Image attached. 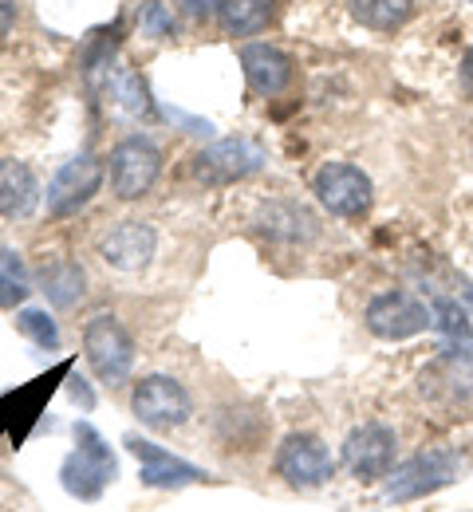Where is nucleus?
Returning <instances> with one entry per match:
<instances>
[{
	"label": "nucleus",
	"instance_id": "nucleus-27",
	"mask_svg": "<svg viewBox=\"0 0 473 512\" xmlns=\"http://www.w3.org/2000/svg\"><path fill=\"white\" fill-rule=\"evenodd\" d=\"M12 24H16V0H0V40L12 32Z\"/></svg>",
	"mask_w": 473,
	"mask_h": 512
},
{
	"label": "nucleus",
	"instance_id": "nucleus-4",
	"mask_svg": "<svg viewBox=\"0 0 473 512\" xmlns=\"http://www.w3.org/2000/svg\"><path fill=\"white\" fill-rule=\"evenodd\" d=\"M83 355L99 375V383H127L135 367V339L115 316H95L83 327Z\"/></svg>",
	"mask_w": 473,
	"mask_h": 512
},
{
	"label": "nucleus",
	"instance_id": "nucleus-21",
	"mask_svg": "<svg viewBox=\"0 0 473 512\" xmlns=\"http://www.w3.org/2000/svg\"><path fill=\"white\" fill-rule=\"evenodd\" d=\"M414 12V0H351V16L371 32H395Z\"/></svg>",
	"mask_w": 473,
	"mask_h": 512
},
{
	"label": "nucleus",
	"instance_id": "nucleus-30",
	"mask_svg": "<svg viewBox=\"0 0 473 512\" xmlns=\"http://www.w3.org/2000/svg\"><path fill=\"white\" fill-rule=\"evenodd\" d=\"M462 300H466V308H473V284H466V288H462Z\"/></svg>",
	"mask_w": 473,
	"mask_h": 512
},
{
	"label": "nucleus",
	"instance_id": "nucleus-13",
	"mask_svg": "<svg viewBox=\"0 0 473 512\" xmlns=\"http://www.w3.org/2000/svg\"><path fill=\"white\" fill-rule=\"evenodd\" d=\"M127 449L138 457V465H142V485L146 489H186V485H198V481H209V473H205L202 465H194V461H186V457H174L170 449L154 446V442H146V438H138L131 434L127 438Z\"/></svg>",
	"mask_w": 473,
	"mask_h": 512
},
{
	"label": "nucleus",
	"instance_id": "nucleus-16",
	"mask_svg": "<svg viewBox=\"0 0 473 512\" xmlns=\"http://www.w3.org/2000/svg\"><path fill=\"white\" fill-rule=\"evenodd\" d=\"M36 201H40V182H36L32 166H24L16 158H0V217L24 221V217H32Z\"/></svg>",
	"mask_w": 473,
	"mask_h": 512
},
{
	"label": "nucleus",
	"instance_id": "nucleus-14",
	"mask_svg": "<svg viewBox=\"0 0 473 512\" xmlns=\"http://www.w3.org/2000/svg\"><path fill=\"white\" fill-rule=\"evenodd\" d=\"M154 245H158V237H154V229L146 221H119L99 241V253L119 272H142L150 264V256H154Z\"/></svg>",
	"mask_w": 473,
	"mask_h": 512
},
{
	"label": "nucleus",
	"instance_id": "nucleus-12",
	"mask_svg": "<svg viewBox=\"0 0 473 512\" xmlns=\"http://www.w3.org/2000/svg\"><path fill=\"white\" fill-rule=\"evenodd\" d=\"M103 186V162L91 154H79L56 170V178L48 182V213L52 217H71L79 213Z\"/></svg>",
	"mask_w": 473,
	"mask_h": 512
},
{
	"label": "nucleus",
	"instance_id": "nucleus-31",
	"mask_svg": "<svg viewBox=\"0 0 473 512\" xmlns=\"http://www.w3.org/2000/svg\"><path fill=\"white\" fill-rule=\"evenodd\" d=\"M470 4H473V0H470Z\"/></svg>",
	"mask_w": 473,
	"mask_h": 512
},
{
	"label": "nucleus",
	"instance_id": "nucleus-3",
	"mask_svg": "<svg viewBox=\"0 0 473 512\" xmlns=\"http://www.w3.org/2000/svg\"><path fill=\"white\" fill-rule=\"evenodd\" d=\"M68 375H71V359H64V363H56L48 375H36L32 383H24V386H16V390H8V394H0V434H8L12 449L24 446V438H28V434H32V426L40 422V414H44L48 398L56 394L60 379H68Z\"/></svg>",
	"mask_w": 473,
	"mask_h": 512
},
{
	"label": "nucleus",
	"instance_id": "nucleus-10",
	"mask_svg": "<svg viewBox=\"0 0 473 512\" xmlns=\"http://www.w3.org/2000/svg\"><path fill=\"white\" fill-rule=\"evenodd\" d=\"M261 166H265V150L253 138H221L194 158V178L202 186H229L257 174Z\"/></svg>",
	"mask_w": 473,
	"mask_h": 512
},
{
	"label": "nucleus",
	"instance_id": "nucleus-22",
	"mask_svg": "<svg viewBox=\"0 0 473 512\" xmlns=\"http://www.w3.org/2000/svg\"><path fill=\"white\" fill-rule=\"evenodd\" d=\"M434 327L446 335V339H454V343H470L473 339V323H470V308L466 304H458V300H434Z\"/></svg>",
	"mask_w": 473,
	"mask_h": 512
},
{
	"label": "nucleus",
	"instance_id": "nucleus-25",
	"mask_svg": "<svg viewBox=\"0 0 473 512\" xmlns=\"http://www.w3.org/2000/svg\"><path fill=\"white\" fill-rule=\"evenodd\" d=\"M28 296V288H24V280H16V276H8V272H0V308H16L20 300Z\"/></svg>",
	"mask_w": 473,
	"mask_h": 512
},
{
	"label": "nucleus",
	"instance_id": "nucleus-8",
	"mask_svg": "<svg viewBox=\"0 0 473 512\" xmlns=\"http://www.w3.org/2000/svg\"><path fill=\"white\" fill-rule=\"evenodd\" d=\"M395 457H399V438L383 422H363L343 442V465L359 481H383V477H391Z\"/></svg>",
	"mask_w": 473,
	"mask_h": 512
},
{
	"label": "nucleus",
	"instance_id": "nucleus-7",
	"mask_svg": "<svg viewBox=\"0 0 473 512\" xmlns=\"http://www.w3.org/2000/svg\"><path fill=\"white\" fill-rule=\"evenodd\" d=\"M158 174H162V150L150 138L131 134L111 150V190H115V197L138 201L142 193L154 190Z\"/></svg>",
	"mask_w": 473,
	"mask_h": 512
},
{
	"label": "nucleus",
	"instance_id": "nucleus-28",
	"mask_svg": "<svg viewBox=\"0 0 473 512\" xmlns=\"http://www.w3.org/2000/svg\"><path fill=\"white\" fill-rule=\"evenodd\" d=\"M71 394H75V402H83V410H91V406H95V394L83 386V379H71Z\"/></svg>",
	"mask_w": 473,
	"mask_h": 512
},
{
	"label": "nucleus",
	"instance_id": "nucleus-15",
	"mask_svg": "<svg viewBox=\"0 0 473 512\" xmlns=\"http://www.w3.org/2000/svg\"><path fill=\"white\" fill-rule=\"evenodd\" d=\"M241 67H245L249 87L261 99L280 95L288 87V79H292V60L280 48H272V44H245L241 48Z\"/></svg>",
	"mask_w": 473,
	"mask_h": 512
},
{
	"label": "nucleus",
	"instance_id": "nucleus-2",
	"mask_svg": "<svg viewBox=\"0 0 473 512\" xmlns=\"http://www.w3.org/2000/svg\"><path fill=\"white\" fill-rule=\"evenodd\" d=\"M462 473H466V453L462 449L454 446L422 449L410 461L391 469V477H387V501L391 505H406V501L430 497V493L462 481Z\"/></svg>",
	"mask_w": 473,
	"mask_h": 512
},
{
	"label": "nucleus",
	"instance_id": "nucleus-1",
	"mask_svg": "<svg viewBox=\"0 0 473 512\" xmlns=\"http://www.w3.org/2000/svg\"><path fill=\"white\" fill-rule=\"evenodd\" d=\"M115 477H119V461L107 438L91 422H75V449L60 465V485L75 501H99Z\"/></svg>",
	"mask_w": 473,
	"mask_h": 512
},
{
	"label": "nucleus",
	"instance_id": "nucleus-11",
	"mask_svg": "<svg viewBox=\"0 0 473 512\" xmlns=\"http://www.w3.org/2000/svg\"><path fill=\"white\" fill-rule=\"evenodd\" d=\"M363 320H367L371 335H379L387 343H399V339H414L426 327H434V312L422 300H414L410 292H383L367 304Z\"/></svg>",
	"mask_w": 473,
	"mask_h": 512
},
{
	"label": "nucleus",
	"instance_id": "nucleus-5",
	"mask_svg": "<svg viewBox=\"0 0 473 512\" xmlns=\"http://www.w3.org/2000/svg\"><path fill=\"white\" fill-rule=\"evenodd\" d=\"M131 410H135L138 422L150 426V430H178V426L190 422L194 398H190V390L178 383V379H170V375H150V379H142V383L135 386Z\"/></svg>",
	"mask_w": 473,
	"mask_h": 512
},
{
	"label": "nucleus",
	"instance_id": "nucleus-23",
	"mask_svg": "<svg viewBox=\"0 0 473 512\" xmlns=\"http://www.w3.org/2000/svg\"><path fill=\"white\" fill-rule=\"evenodd\" d=\"M16 331L20 335H28L36 347H44V351H56L60 347V327L56 320L44 312V308H20L16 312Z\"/></svg>",
	"mask_w": 473,
	"mask_h": 512
},
{
	"label": "nucleus",
	"instance_id": "nucleus-17",
	"mask_svg": "<svg viewBox=\"0 0 473 512\" xmlns=\"http://www.w3.org/2000/svg\"><path fill=\"white\" fill-rule=\"evenodd\" d=\"M99 83H103V91H107V99H111V107H115L119 115H127V119H146V115L154 111L150 91H146V83H142V75H138L135 67L111 64L99 75Z\"/></svg>",
	"mask_w": 473,
	"mask_h": 512
},
{
	"label": "nucleus",
	"instance_id": "nucleus-6",
	"mask_svg": "<svg viewBox=\"0 0 473 512\" xmlns=\"http://www.w3.org/2000/svg\"><path fill=\"white\" fill-rule=\"evenodd\" d=\"M312 193L336 217H363L371 209V201H375L371 178L351 162H324L316 170V178H312Z\"/></svg>",
	"mask_w": 473,
	"mask_h": 512
},
{
	"label": "nucleus",
	"instance_id": "nucleus-24",
	"mask_svg": "<svg viewBox=\"0 0 473 512\" xmlns=\"http://www.w3.org/2000/svg\"><path fill=\"white\" fill-rule=\"evenodd\" d=\"M138 28H142V36H154V40H166V36L178 32L174 12L162 0H142L138 4Z\"/></svg>",
	"mask_w": 473,
	"mask_h": 512
},
{
	"label": "nucleus",
	"instance_id": "nucleus-18",
	"mask_svg": "<svg viewBox=\"0 0 473 512\" xmlns=\"http://www.w3.org/2000/svg\"><path fill=\"white\" fill-rule=\"evenodd\" d=\"M257 225H261V233H269L272 241H284V245H300V241H308L316 233L312 213L304 205H292V201H272V205H265L261 217H257Z\"/></svg>",
	"mask_w": 473,
	"mask_h": 512
},
{
	"label": "nucleus",
	"instance_id": "nucleus-19",
	"mask_svg": "<svg viewBox=\"0 0 473 512\" xmlns=\"http://www.w3.org/2000/svg\"><path fill=\"white\" fill-rule=\"evenodd\" d=\"M83 284H87L83 268L75 260H68V256H60V260H52V264L40 268V288L48 292V300L56 308H75L83 300Z\"/></svg>",
	"mask_w": 473,
	"mask_h": 512
},
{
	"label": "nucleus",
	"instance_id": "nucleus-9",
	"mask_svg": "<svg viewBox=\"0 0 473 512\" xmlns=\"http://www.w3.org/2000/svg\"><path fill=\"white\" fill-rule=\"evenodd\" d=\"M276 473L292 489H320L336 473V457L316 434H288L276 449Z\"/></svg>",
	"mask_w": 473,
	"mask_h": 512
},
{
	"label": "nucleus",
	"instance_id": "nucleus-29",
	"mask_svg": "<svg viewBox=\"0 0 473 512\" xmlns=\"http://www.w3.org/2000/svg\"><path fill=\"white\" fill-rule=\"evenodd\" d=\"M462 87L473 95V48L466 52V60H462Z\"/></svg>",
	"mask_w": 473,
	"mask_h": 512
},
{
	"label": "nucleus",
	"instance_id": "nucleus-20",
	"mask_svg": "<svg viewBox=\"0 0 473 512\" xmlns=\"http://www.w3.org/2000/svg\"><path fill=\"white\" fill-rule=\"evenodd\" d=\"M276 0H221L217 20L225 28V36H257L272 20Z\"/></svg>",
	"mask_w": 473,
	"mask_h": 512
},
{
	"label": "nucleus",
	"instance_id": "nucleus-26",
	"mask_svg": "<svg viewBox=\"0 0 473 512\" xmlns=\"http://www.w3.org/2000/svg\"><path fill=\"white\" fill-rule=\"evenodd\" d=\"M186 16H194V20H205V16H217V8H221V0H174Z\"/></svg>",
	"mask_w": 473,
	"mask_h": 512
}]
</instances>
